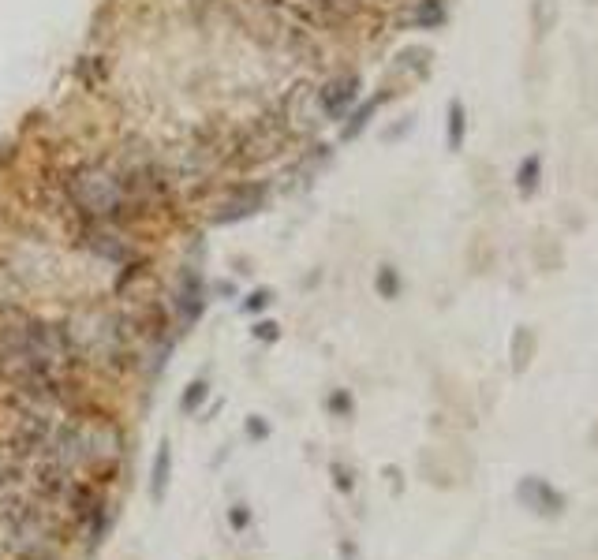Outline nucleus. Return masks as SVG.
<instances>
[{"label": "nucleus", "mask_w": 598, "mask_h": 560, "mask_svg": "<svg viewBox=\"0 0 598 560\" xmlns=\"http://www.w3.org/2000/svg\"><path fill=\"white\" fill-rule=\"evenodd\" d=\"M60 187H64L68 210L79 213V221L120 224L139 210L128 191V183L120 176V168H109V165H101V161L75 165L72 172L60 180Z\"/></svg>", "instance_id": "nucleus-1"}, {"label": "nucleus", "mask_w": 598, "mask_h": 560, "mask_svg": "<svg viewBox=\"0 0 598 560\" xmlns=\"http://www.w3.org/2000/svg\"><path fill=\"white\" fill-rule=\"evenodd\" d=\"M0 351L30 359L53 374H68V366L75 363L72 333L64 325L27 318V314H15L8 325H0Z\"/></svg>", "instance_id": "nucleus-2"}, {"label": "nucleus", "mask_w": 598, "mask_h": 560, "mask_svg": "<svg viewBox=\"0 0 598 560\" xmlns=\"http://www.w3.org/2000/svg\"><path fill=\"white\" fill-rule=\"evenodd\" d=\"M266 195H270V187L266 183H232L228 187V195L221 198V206H217L214 221L217 224H236L243 217H251L266 206Z\"/></svg>", "instance_id": "nucleus-3"}, {"label": "nucleus", "mask_w": 598, "mask_h": 560, "mask_svg": "<svg viewBox=\"0 0 598 560\" xmlns=\"http://www.w3.org/2000/svg\"><path fill=\"white\" fill-rule=\"evenodd\" d=\"M314 98H318V112H322V116H329V120H341L344 112H348L359 101V75H356V71L333 75L326 86H318V90H314Z\"/></svg>", "instance_id": "nucleus-4"}, {"label": "nucleus", "mask_w": 598, "mask_h": 560, "mask_svg": "<svg viewBox=\"0 0 598 560\" xmlns=\"http://www.w3.org/2000/svg\"><path fill=\"white\" fill-rule=\"evenodd\" d=\"M79 243L90 254H98L101 262H124L131 254L128 239L116 232V224H90L79 221Z\"/></svg>", "instance_id": "nucleus-5"}, {"label": "nucleus", "mask_w": 598, "mask_h": 560, "mask_svg": "<svg viewBox=\"0 0 598 560\" xmlns=\"http://www.w3.org/2000/svg\"><path fill=\"white\" fill-rule=\"evenodd\" d=\"M516 501L524 504L527 512H535V516H546V519H557L569 501H565V493L550 486L546 478H524L520 486H516Z\"/></svg>", "instance_id": "nucleus-6"}, {"label": "nucleus", "mask_w": 598, "mask_h": 560, "mask_svg": "<svg viewBox=\"0 0 598 560\" xmlns=\"http://www.w3.org/2000/svg\"><path fill=\"white\" fill-rule=\"evenodd\" d=\"M172 310H176L180 325H195L202 318V310H206V284H202V277L195 269L180 273V284H176V295H172Z\"/></svg>", "instance_id": "nucleus-7"}, {"label": "nucleus", "mask_w": 598, "mask_h": 560, "mask_svg": "<svg viewBox=\"0 0 598 560\" xmlns=\"http://www.w3.org/2000/svg\"><path fill=\"white\" fill-rule=\"evenodd\" d=\"M449 19V4L445 0H412V12H408V23L419 30H438L445 27Z\"/></svg>", "instance_id": "nucleus-8"}, {"label": "nucleus", "mask_w": 598, "mask_h": 560, "mask_svg": "<svg viewBox=\"0 0 598 560\" xmlns=\"http://www.w3.org/2000/svg\"><path fill=\"white\" fill-rule=\"evenodd\" d=\"M385 101H389V90H385V94H374V98L363 101V105H359V109L352 112V116H348V124L341 127V139H344V142L359 139V135L367 131V124H371V116H374L378 109H382Z\"/></svg>", "instance_id": "nucleus-9"}, {"label": "nucleus", "mask_w": 598, "mask_h": 560, "mask_svg": "<svg viewBox=\"0 0 598 560\" xmlns=\"http://www.w3.org/2000/svg\"><path fill=\"white\" fill-rule=\"evenodd\" d=\"M516 195L524 198H535L539 195V183H542V154H527L520 165H516Z\"/></svg>", "instance_id": "nucleus-10"}, {"label": "nucleus", "mask_w": 598, "mask_h": 560, "mask_svg": "<svg viewBox=\"0 0 598 560\" xmlns=\"http://www.w3.org/2000/svg\"><path fill=\"white\" fill-rule=\"evenodd\" d=\"M307 8H311L314 19H322V23H344V19L359 15L363 0H307Z\"/></svg>", "instance_id": "nucleus-11"}, {"label": "nucleus", "mask_w": 598, "mask_h": 560, "mask_svg": "<svg viewBox=\"0 0 598 560\" xmlns=\"http://www.w3.org/2000/svg\"><path fill=\"white\" fill-rule=\"evenodd\" d=\"M464 139H468V109L460 98H453L445 109V142H449V150H460Z\"/></svg>", "instance_id": "nucleus-12"}, {"label": "nucleus", "mask_w": 598, "mask_h": 560, "mask_svg": "<svg viewBox=\"0 0 598 560\" xmlns=\"http://www.w3.org/2000/svg\"><path fill=\"white\" fill-rule=\"evenodd\" d=\"M169 467H172L169 445H161V448H157V456H154V471H150V501H154V504L165 501V486H169Z\"/></svg>", "instance_id": "nucleus-13"}, {"label": "nucleus", "mask_w": 598, "mask_h": 560, "mask_svg": "<svg viewBox=\"0 0 598 560\" xmlns=\"http://www.w3.org/2000/svg\"><path fill=\"white\" fill-rule=\"evenodd\" d=\"M557 15H561L557 0H531V27H535L539 38H546L557 27Z\"/></svg>", "instance_id": "nucleus-14"}, {"label": "nucleus", "mask_w": 598, "mask_h": 560, "mask_svg": "<svg viewBox=\"0 0 598 560\" xmlns=\"http://www.w3.org/2000/svg\"><path fill=\"white\" fill-rule=\"evenodd\" d=\"M397 71H408V75H415V79H423V75L430 71V49H423V45H408V49L397 56Z\"/></svg>", "instance_id": "nucleus-15"}, {"label": "nucleus", "mask_w": 598, "mask_h": 560, "mask_svg": "<svg viewBox=\"0 0 598 560\" xmlns=\"http://www.w3.org/2000/svg\"><path fill=\"white\" fill-rule=\"evenodd\" d=\"M535 344H539V340H535V333H531V329H516V336H513V366H516V374H520V370H527Z\"/></svg>", "instance_id": "nucleus-16"}, {"label": "nucleus", "mask_w": 598, "mask_h": 560, "mask_svg": "<svg viewBox=\"0 0 598 560\" xmlns=\"http://www.w3.org/2000/svg\"><path fill=\"white\" fill-rule=\"evenodd\" d=\"M374 288H378L382 299H397L400 295V273L393 266H382L378 269V277H374Z\"/></svg>", "instance_id": "nucleus-17"}, {"label": "nucleus", "mask_w": 598, "mask_h": 560, "mask_svg": "<svg viewBox=\"0 0 598 560\" xmlns=\"http://www.w3.org/2000/svg\"><path fill=\"white\" fill-rule=\"evenodd\" d=\"M206 381H191V385H187V392H184V400H180V411H184V415H191V411H195V407L202 404V400H206Z\"/></svg>", "instance_id": "nucleus-18"}, {"label": "nucleus", "mask_w": 598, "mask_h": 560, "mask_svg": "<svg viewBox=\"0 0 598 560\" xmlns=\"http://www.w3.org/2000/svg\"><path fill=\"white\" fill-rule=\"evenodd\" d=\"M326 407L333 411V415H341V419H348V415H352V396H348L344 389H337V392H333V396L326 400Z\"/></svg>", "instance_id": "nucleus-19"}, {"label": "nucleus", "mask_w": 598, "mask_h": 560, "mask_svg": "<svg viewBox=\"0 0 598 560\" xmlns=\"http://www.w3.org/2000/svg\"><path fill=\"white\" fill-rule=\"evenodd\" d=\"M270 303H273V292H266V288H262V292H255L251 299H247V303H243V310H247V314H255V310H266Z\"/></svg>", "instance_id": "nucleus-20"}, {"label": "nucleus", "mask_w": 598, "mask_h": 560, "mask_svg": "<svg viewBox=\"0 0 598 560\" xmlns=\"http://www.w3.org/2000/svg\"><path fill=\"white\" fill-rule=\"evenodd\" d=\"M333 478H337V490L341 493H352V471H344V463H333Z\"/></svg>", "instance_id": "nucleus-21"}, {"label": "nucleus", "mask_w": 598, "mask_h": 560, "mask_svg": "<svg viewBox=\"0 0 598 560\" xmlns=\"http://www.w3.org/2000/svg\"><path fill=\"white\" fill-rule=\"evenodd\" d=\"M232 527H236V531H243V527H247V523H251V512H247V504H236V508H232Z\"/></svg>", "instance_id": "nucleus-22"}, {"label": "nucleus", "mask_w": 598, "mask_h": 560, "mask_svg": "<svg viewBox=\"0 0 598 560\" xmlns=\"http://www.w3.org/2000/svg\"><path fill=\"white\" fill-rule=\"evenodd\" d=\"M255 336H262V340H277V336H281V329H277V322H258Z\"/></svg>", "instance_id": "nucleus-23"}, {"label": "nucleus", "mask_w": 598, "mask_h": 560, "mask_svg": "<svg viewBox=\"0 0 598 560\" xmlns=\"http://www.w3.org/2000/svg\"><path fill=\"white\" fill-rule=\"evenodd\" d=\"M247 434H251V437H270V426H266V422L251 419V422H247Z\"/></svg>", "instance_id": "nucleus-24"}, {"label": "nucleus", "mask_w": 598, "mask_h": 560, "mask_svg": "<svg viewBox=\"0 0 598 560\" xmlns=\"http://www.w3.org/2000/svg\"><path fill=\"white\" fill-rule=\"evenodd\" d=\"M363 4H393V0H363Z\"/></svg>", "instance_id": "nucleus-25"}]
</instances>
